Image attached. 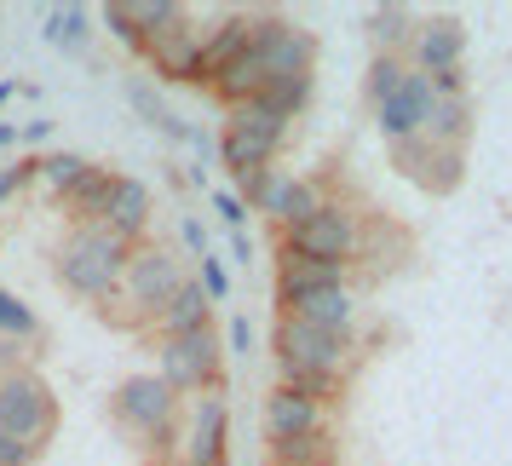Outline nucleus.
<instances>
[{"label":"nucleus","mask_w":512,"mask_h":466,"mask_svg":"<svg viewBox=\"0 0 512 466\" xmlns=\"http://www.w3.org/2000/svg\"><path fill=\"white\" fill-rule=\"evenodd\" d=\"M259 98H265V104H271V110H277L288 127H294V116H300L305 104H311V75H294V81H271V87H265Z\"/></svg>","instance_id":"nucleus-31"},{"label":"nucleus","mask_w":512,"mask_h":466,"mask_svg":"<svg viewBox=\"0 0 512 466\" xmlns=\"http://www.w3.org/2000/svg\"><path fill=\"white\" fill-rule=\"evenodd\" d=\"M179 242H185L196 259L213 254V248H208V231H202V219H190V213H179Z\"/></svg>","instance_id":"nucleus-39"},{"label":"nucleus","mask_w":512,"mask_h":466,"mask_svg":"<svg viewBox=\"0 0 512 466\" xmlns=\"http://www.w3.org/2000/svg\"><path fill=\"white\" fill-rule=\"evenodd\" d=\"M133 254V242H121L104 225H70L52 248V277L64 282V294L87 305H110L121 288V265Z\"/></svg>","instance_id":"nucleus-1"},{"label":"nucleus","mask_w":512,"mask_h":466,"mask_svg":"<svg viewBox=\"0 0 512 466\" xmlns=\"http://www.w3.org/2000/svg\"><path fill=\"white\" fill-rule=\"evenodd\" d=\"M265 443H282V438H311V432H328V409L311 403V397L288 392V386H271L265 392Z\"/></svg>","instance_id":"nucleus-15"},{"label":"nucleus","mask_w":512,"mask_h":466,"mask_svg":"<svg viewBox=\"0 0 512 466\" xmlns=\"http://www.w3.org/2000/svg\"><path fill=\"white\" fill-rule=\"evenodd\" d=\"M282 144H288V121L265 98H248V104H231L225 139H219V162L231 167V179H242V173H259V167L277 162Z\"/></svg>","instance_id":"nucleus-4"},{"label":"nucleus","mask_w":512,"mask_h":466,"mask_svg":"<svg viewBox=\"0 0 512 466\" xmlns=\"http://www.w3.org/2000/svg\"><path fill=\"white\" fill-rule=\"evenodd\" d=\"M340 449H334V432H311V438H282L271 443V466H334Z\"/></svg>","instance_id":"nucleus-28"},{"label":"nucleus","mask_w":512,"mask_h":466,"mask_svg":"<svg viewBox=\"0 0 512 466\" xmlns=\"http://www.w3.org/2000/svg\"><path fill=\"white\" fill-rule=\"evenodd\" d=\"M466 179V150H438L432 144V156H426V167H420V190H432V196H449V190H461Z\"/></svg>","instance_id":"nucleus-29"},{"label":"nucleus","mask_w":512,"mask_h":466,"mask_svg":"<svg viewBox=\"0 0 512 466\" xmlns=\"http://www.w3.org/2000/svg\"><path fill=\"white\" fill-rule=\"evenodd\" d=\"M265 87H271V81H265V64H259V52H254V47H248V52H242V58L231 64V70L213 81V93L225 98V104H248V98H259Z\"/></svg>","instance_id":"nucleus-27"},{"label":"nucleus","mask_w":512,"mask_h":466,"mask_svg":"<svg viewBox=\"0 0 512 466\" xmlns=\"http://www.w3.org/2000/svg\"><path fill=\"white\" fill-rule=\"evenodd\" d=\"M179 288H185V265H179V254L162 248V242H133V254H127V265H121V288H116V300L110 305H127L139 323H150ZM133 317H127V323H133Z\"/></svg>","instance_id":"nucleus-2"},{"label":"nucleus","mask_w":512,"mask_h":466,"mask_svg":"<svg viewBox=\"0 0 512 466\" xmlns=\"http://www.w3.org/2000/svg\"><path fill=\"white\" fill-rule=\"evenodd\" d=\"M98 18H104V29L116 35L121 47H127V52H139V58H144V35L133 29V18H127V6H121V0H110V6H98Z\"/></svg>","instance_id":"nucleus-35"},{"label":"nucleus","mask_w":512,"mask_h":466,"mask_svg":"<svg viewBox=\"0 0 512 466\" xmlns=\"http://www.w3.org/2000/svg\"><path fill=\"white\" fill-rule=\"evenodd\" d=\"M282 317H300V323L323 328V334H351V323H357V300H351V288H323V294H311V300L288 305Z\"/></svg>","instance_id":"nucleus-21"},{"label":"nucleus","mask_w":512,"mask_h":466,"mask_svg":"<svg viewBox=\"0 0 512 466\" xmlns=\"http://www.w3.org/2000/svg\"><path fill=\"white\" fill-rule=\"evenodd\" d=\"M386 150H392V167L403 173V179H420V167H426V156H432L426 139H403V144H386Z\"/></svg>","instance_id":"nucleus-36"},{"label":"nucleus","mask_w":512,"mask_h":466,"mask_svg":"<svg viewBox=\"0 0 512 466\" xmlns=\"http://www.w3.org/2000/svg\"><path fill=\"white\" fill-rule=\"evenodd\" d=\"M41 41L52 52L87 58V47H93V12L87 6H41Z\"/></svg>","instance_id":"nucleus-20"},{"label":"nucleus","mask_w":512,"mask_h":466,"mask_svg":"<svg viewBox=\"0 0 512 466\" xmlns=\"http://www.w3.org/2000/svg\"><path fill=\"white\" fill-rule=\"evenodd\" d=\"M248 47H254V12H231L213 29H202V87H213Z\"/></svg>","instance_id":"nucleus-16"},{"label":"nucleus","mask_w":512,"mask_h":466,"mask_svg":"<svg viewBox=\"0 0 512 466\" xmlns=\"http://www.w3.org/2000/svg\"><path fill=\"white\" fill-rule=\"evenodd\" d=\"M231 461V403L219 392L196 397L185 420V466H225Z\"/></svg>","instance_id":"nucleus-10"},{"label":"nucleus","mask_w":512,"mask_h":466,"mask_svg":"<svg viewBox=\"0 0 512 466\" xmlns=\"http://www.w3.org/2000/svg\"><path fill=\"white\" fill-rule=\"evenodd\" d=\"M150 328H156L162 340H179V334H196V328H213V300L196 288V277H185V288L150 317Z\"/></svg>","instance_id":"nucleus-19"},{"label":"nucleus","mask_w":512,"mask_h":466,"mask_svg":"<svg viewBox=\"0 0 512 466\" xmlns=\"http://www.w3.org/2000/svg\"><path fill=\"white\" fill-rule=\"evenodd\" d=\"M363 254V219L346 202H323L305 225L282 231V259H317V265H351Z\"/></svg>","instance_id":"nucleus-6"},{"label":"nucleus","mask_w":512,"mask_h":466,"mask_svg":"<svg viewBox=\"0 0 512 466\" xmlns=\"http://www.w3.org/2000/svg\"><path fill=\"white\" fill-rule=\"evenodd\" d=\"M346 271L351 265H317V259H282L277 265V305L311 300V294H323V288H346Z\"/></svg>","instance_id":"nucleus-18"},{"label":"nucleus","mask_w":512,"mask_h":466,"mask_svg":"<svg viewBox=\"0 0 512 466\" xmlns=\"http://www.w3.org/2000/svg\"><path fill=\"white\" fill-rule=\"evenodd\" d=\"M18 93H24V81H0V110H6V104H12Z\"/></svg>","instance_id":"nucleus-44"},{"label":"nucleus","mask_w":512,"mask_h":466,"mask_svg":"<svg viewBox=\"0 0 512 466\" xmlns=\"http://www.w3.org/2000/svg\"><path fill=\"white\" fill-rule=\"evenodd\" d=\"M323 202H328V196L311 185V179H288V173H282L277 190H271V202H265V213L277 219L282 231H294V225H305V219L323 208Z\"/></svg>","instance_id":"nucleus-22"},{"label":"nucleus","mask_w":512,"mask_h":466,"mask_svg":"<svg viewBox=\"0 0 512 466\" xmlns=\"http://www.w3.org/2000/svg\"><path fill=\"white\" fill-rule=\"evenodd\" d=\"M12 144H18V127H12V121H0V150H12Z\"/></svg>","instance_id":"nucleus-45"},{"label":"nucleus","mask_w":512,"mask_h":466,"mask_svg":"<svg viewBox=\"0 0 512 466\" xmlns=\"http://www.w3.org/2000/svg\"><path fill=\"white\" fill-rule=\"evenodd\" d=\"M254 52L265 64V81H294V75H311V64H317V35L277 12H254Z\"/></svg>","instance_id":"nucleus-9"},{"label":"nucleus","mask_w":512,"mask_h":466,"mask_svg":"<svg viewBox=\"0 0 512 466\" xmlns=\"http://www.w3.org/2000/svg\"><path fill=\"white\" fill-rule=\"evenodd\" d=\"M403 75H409V58H380V52H374V64H369V104L374 110L403 87Z\"/></svg>","instance_id":"nucleus-33"},{"label":"nucleus","mask_w":512,"mask_h":466,"mask_svg":"<svg viewBox=\"0 0 512 466\" xmlns=\"http://www.w3.org/2000/svg\"><path fill=\"white\" fill-rule=\"evenodd\" d=\"M432 104H438L432 81L409 70V75H403V87H397V93L374 110V121H380V139H386V144L420 139V133H426V116H432Z\"/></svg>","instance_id":"nucleus-12"},{"label":"nucleus","mask_w":512,"mask_h":466,"mask_svg":"<svg viewBox=\"0 0 512 466\" xmlns=\"http://www.w3.org/2000/svg\"><path fill=\"white\" fill-rule=\"evenodd\" d=\"M219 374H225V340H219V328H196V334H179V340L156 346V380L173 397L219 392Z\"/></svg>","instance_id":"nucleus-5"},{"label":"nucleus","mask_w":512,"mask_h":466,"mask_svg":"<svg viewBox=\"0 0 512 466\" xmlns=\"http://www.w3.org/2000/svg\"><path fill=\"white\" fill-rule=\"evenodd\" d=\"M24 185H35V162H12V167H0V208L18 196Z\"/></svg>","instance_id":"nucleus-38"},{"label":"nucleus","mask_w":512,"mask_h":466,"mask_svg":"<svg viewBox=\"0 0 512 466\" xmlns=\"http://www.w3.org/2000/svg\"><path fill=\"white\" fill-rule=\"evenodd\" d=\"M35 328H41L35 305H24L12 288H0V340H29Z\"/></svg>","instance_id":"nucleus-32"},{"label":"nucleus","mask_w":512,"mask_h":466,"mask_svg":"<svg viewBox=\"0 0 512 466\" xmlns=\"http://www.w3.org/2000/svg\"><path fill=\"white\" fill-rule=\"evenodd\" d=\"M213 213H219L225 231H248V202L236 190H213Z\"/></svg>","instance_id":"nucleus-37"},{"label":"nucleus","mask_w":512,"mask_h":466,"mask_svg":"<svg viewBox=\"0 0 512 466\" xmlns=\"http://www.w3.org/2000/svg\"><path fill=\"white\" fill-rule=\"evenodd\" d=\"M144 64L162 75V81H173V87H179V81H185V87L202 81V29L190 24V12L167 29V35H156V41L144 47Z\"/></svg>","instance_id":"nucleus-13"},{"label":"nucleus","mask_w":512,"mask_h":466,"mask_svg":"<svg viewBox=\"0 0 512 466\" xmlns=\"http://www.w3.org/2000/svg\"><path fill=\"white\" fill-rule=\"evenodd\" d=\"M110 185H116V173H110V167H87V179L64 196L70 225H98V219H104V202H110Z\"/></svg>","instance_id":"nucleus-26"},{"label":"nucleus","mask_w":512,"mask_h":466,"mask_svg":"<svg viewBox=\"0 0 512 466\" xmlns=\"http://www.w3.org/2000/svg\"><path fill=\"white\" fill-rule=\"evenodd\" d=\"M104 231H116L121 242H144L150 231V190L139 179H127L116 173V185H110V202H104V219H98Z\"/></svg>","instance_id":"nucleus-17"},{"label":"nucleus","mask_w":512,"mask_h":466,"mask_svg":"<svg viewBox=\"0 0 512 466\" xmlns=\"http://www.w3.org/2000/svg\"><path fill=\"white\" fill-rule=\"evenodd\" d=\"M231 259L236 265H254V236L248 231H231Z\"/></svg>","instance_id":"nucleus-43"},{"label":"nucleus","mask_w":512,"mask_h":466,"mask_svg":"<svg viewBox=\"0 0 512 466\" xmlns=\"http://www.w3.org/2000/svg\"><path fill=\"white\" fill-rule=\"evenodd\" d=\"M466 58V29L455 24V18H426V24H415V41H409V70L415 75H449L461 70Z\"/></svg>","instance_id":"nucleus-14"},{"label":"nucleus","mask_w":512,"mask_h":466,"mask_svg":"<svg viewBox=\"0 0 512 466\" xmlns=\"http://www.w3.org/2000/svg\"><path fill=\"white\" fill-rule=\"evenodd\" d=\"M18 139H24V144H35V150H41V144L52 139V121H47V116H35V121H24V127H18Z\"/></svg>","instance_id":"nucleus-42"},{"label":"nucleus","mask_w":512,"mask_h":466,"mask_svg":"<svg viewBox=\"0 0 512 466\" xmlns=\"http://www.w3.org/2000/svg\"><path fill=\"white\" fill-rule=\"evenodd\" d=\"M41 461V449H29L18 438H0V466H35Z\"/></svg>","instance_id":"nucleus-40"},{"label":"nucleus","mask_w":512,"mask_h":466,"mask_svg":"<svg viewBox=\"0 0 512 466\" xmlns=\"http://www.w3.org/2000/svg\"><path fill=\"white\" fill-rule=\"evenodd\" d=\"M58 432V397L35 369H0V438L47 449Z\"/></svg>","instance_id":"nucleus-3"},{"label":"nucleus","mask_w":512,"mask_h":466,"mask_svg":"<svg viewBox=\"0 0 512 466\" xmlns=\"http://www.w3.org/2000/svg\"><path fill=\"white\" fill-rule=\"evenodd\" d=\"M369 41L380 47V58H403V47L415 41V12L409 6H374L369 12Z\"/></svg>","instance_id":"nucleus-24"},{"label":"nucleus","mask_w":512,"mask_h":466,"mask_svg":"<svg viewBox=\"0 0 512 466\" xmlns=\"http://www.w3.org/2000/svg\"><path fill=\"white\" fill-rule=\"evenodd\" d=\"M87 167H93V162H87L81 150H47V156H35V179L47 185L52 202H64V196L87 179Z\"/></svg>","instance_id":"nucleus-25"},{"label":"nucleus","mask_w":512,"mask_h":466,"mask_svg":"<svg viewBox=\"0 0 512 466\" xmlns=\"http://www.w3.org/2000/svg\"><path fill=\"white\" fill-rule=\"evenodd\" d=\"M466 133H472V104L466 98H438L420 139L438 144V150H466Z\"/></svg>","instance_id":"nucleus-23"},{"label":"nucleus","mask_w":512,"mask_h":466,"mask_svg":"<svg viewBox=\"0 0 512 466\" xmlns=\"http://www.w3.org/2000/svg\"><path fill=\"white\" fill-rule=\"evenodd\" d=\"M225 346H231V357H248V351H254V323H248V317H231Z\"/></svg>","instance_id":"nucleus-41"},{"label":"nucleus","mask_w":512,"mask_h":466,"mask_svg":"<svg viewBox=\"0 0 512 466\" xmlns=\"http://www.w3.org/2000/svg\"><path fill=\"white\" fill-rule=\"evenodd\" d=\"M121 93H127V104H133V110H139V116L150 121L156 133H162V139H173V144H190V150H196V167H208V156H213V139L202 133V127H190V121L179 116V110H173V104H167V98L156 93L150 81H144V75H127V81H121Z\"/></svg>","instance_id":"nucleus-11"},{"label":"nucleus","mask_w":512,"mask_h":466,"mask_svg":"<svg viewBox=\"0 0 512 466\" xmlns=\"http://www.w3.org/2000/svg\"><path fill=\"white\" fill-rule=\"evenodd\" d=\"M351 357H357L351 334H323L300 317H277V374H334V380H346Z\"/></svg>","instance_id":"nucleus-8"},{"label":"nucleus","mask_w":512,"mask_h":466,"mask_svg":"<svg viewBox=\"0 0 512 466\" xmlns=\"http://www.w3.org/2000/svg\"><path fill=\"white\" fill-rule=\"evenodd\" d=\"M196 265H202V271H196V288H202L213 305L231 300V271H225V259H219V254H202Z\"/></svg>","instance_id":"nucleus-34"},{"label":"nucleus","mask_w":512,"mask_h":466,"mask_svg":"<svg viewBox=\"0 0 512 466\" xmlns=\"http://www.w3.org/2000/svg\"><path fill=\"white\" fill-rule=\"evenodd\" d=\"M127 6V18H133V29L144 35V47L156 41V35H167V29L185 18V6H173V0H121Z\"/></svg>","instance_id":"nucleus-30"},{"label":"nucleus","mask_w":512,"mask_h":466,"mask_svg":"<svg viewBox=\"0 0 512 466\" xmlns=\"http://www.w3.org/2000/svg\"><path fill=\"white\" fill-rule=\"evenodd\" d=\"M116 409V426L144 438V449H167L173 443V426H179V397L167 392L156 374H127L110 397Z\"/></svg>","instance_id":"nucleus-7"}]
</instances>
